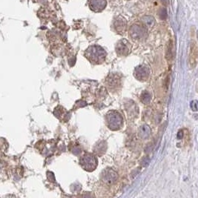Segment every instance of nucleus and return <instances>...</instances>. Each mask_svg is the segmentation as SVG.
Instances as JSON below:
<instances>
[{"instance_id": "1", "label": "nucleus", "mask_w": 198, "mask_h": 198, "mask_svg": "<svg viewBox=\"0 0 198 198\" xmlns=\"http://www.w3.org/2000/svg\"><path fill=\"white\" fill-rule=\"evenodd\" d=\"M85 56L91 63L97 65L102 63L105 60L107 54L102 47L93 45L86 50Z\"/></svg>"}, {"instance_id": "2", "label": "nucleus", "mask_w": 198, "mask_h": 198, "mask_svg": "<svg viewBox=\"0 0 198 198\" xmlns=\"http://www.w3.org/2000/svg\"><path fill=\"white\" fill-rule=\"evenodd\" d=\"M106 125L112 131H117L122 128L123 125V118L119 112L116 111H111L106 114Z\"/></svg>"}, {"instance_id": "3", "label": "nucleus", "mask_w": 198, "mask_h": 198, "mask_svg": "<svg viewBox=\"0 0 198 198\" xmlns=\"http://www.w3.org/2000/svg\"><path fill=\"white\" fill-rule=\"evenodd\" d=\"M80 163L81 166L86 171H93L97 166V160L95 156L91 154H86L80 158Z\"/></svg>"}, {"instance_id": "4", "label": "nucleus", "mask_w": 198, "mask_h": 198, "mask_svg": "<svg viewBox=\"0 0 198 198\" xmlns=\"http://www.w3.org/2000/svg\"><path fill=\"white\" fill-rule=\"evenodd\" d=\"M101 180L107 185H112L117 182L118 174L111 168H106L102 171L100 176Z\"/></svg>"}, {"instance_id": "5", "label": "nucleus", "mask_w": 198, "mask_h": 198, "mask_svg": "<svg viewBox=\"0 0 198 198\" xmlns=\"http://www.w3.org/2000/svg\"><path fill=\"white\" fill-rule=\"evenodd\" d=\"M198 61V47L195 42H191L189 48V57H188V63L190 68H194L197 65Z\"/></svg>"}, {"instance_id": "6", "label": "nucleus", "mask_w": 198, "mask_h": 198, "mask_svg": "<svg viewBox=\"0 0 198 198\" xmlns=\"http://www.w3.org/2000/svg\"><path fill=\"white\" fill-rule=\"evenodd\" d=\"M134 75L139 81H146L150 76L149 68L145 65H139L135 68Z\"/></svg>"}, {"instance_id": "7", "label": "nucleus", "mask_w": 198, "mask_h": 198, "mask_svg": "<svg viewBox=\"0 0 198 198\" xmlns=\"http://www.w3.org/2000/svg\"><path fill=\"white\" fill-rule=\"evenodd\" d=\"M131 45L125 40H122L117 42L116 45V52L121 57H125L131 52Z\"/></svg>"}, {"instance_id": "8", "label": "nucleus", "mask_w": 198, "mask_h": 198, "mask_svg": "<svg viewBox=\"0 0 198 198\" xmlns=\"http://www.w3.org/2000/svg\"><path fill=\"white\" fill-rule=\"evenodd\" d=\"M130 35L135 40H142L146 37V31L142 26L135 24L131 28Z\"/></svg>"}, {"instance_id": "9", "label": "nucleus", "mask_w": 198, "mask_h": 198, "mask_svg": "<svg viewBox=\"0 0 198 198\" xmlns=\"http://www.w3.org/2000/svg\"><path fill=\"white\" fill-rule=\"evenodd\" d=\"M106 85L109 89L114 91L118 89L119 86L121 85L120 77L117 73H111L106 79Z\"/></svg>"}, {"instance_id": "10", "label": "nucleus", "mask_w": 198, "mask_h": 198, "mask_svg": "<svg viewBox=\"0 0 198 198\" xmlns=\"http://www.w3.org/2000/svg\"><path fill=\"white\" fill-rule=\"evenodd\" d=\"M105 0H89V6L92 11L99 12L102 11L106 6Z\"/></svg>"}, {"instance_id": "11", "label": "nucleus", "mask_w": 198, "mask_h": 198, "mask_svg": "<svg viewBox=\"0 0 198 198\" xmlns=\"http://www.w3.org/2000/svg\"><path fill=\"white\" fill-rule=\"evenodd\" d=\"M107 149V144L105 141H100L96 144L94 148V151L96 154L102 155Z\"/></svg>"}, {"instance_id": "12", "label": "nucleus", "mask_w": 198, "mask_h": 198, "mask_svg": "<svg viewBox=\"0 0 198 198\" xmlns=\"http://www.w3.org/2000/svg\"><path fill=\"white\" fill-rule=\"evenodd\" d=\"M139 135L141 138L147 139L151 135V128L148 125H143L139 129Z\"/></svg>"}, {"instance_id": "13", "label": "nucleus", "mask_w": 198, "mask_h": 198, "mask_svg": "<svg viewBox=\"0 0 198 198\" xmlns=\"http://www.w3.org/2000/svg\"><path fill=\"white\" fill-rule=\"evenodd\" d=\"M125 26H126V23H125V21L123 19H121V18H118L117 20L114 22V27H115V29L117 30V31L119 33L124 31L125 30Z\"/></svg>"}, {"instance_id": "14", "label": "nucleus", "mask_w": 198, "mask_h": 198, "mask_svg": "<svg viewBox=\"0 0 198 198\" xmlns=\"http://www.w3.org/2000/svg\"><path fill=\"white\" fill-rule=\"evenodd\" d=\"M166 58L167 60H171L173 58V43L172 41H169L168 43L166 52Z\"/></svg>"}, {"instance_id": "15", "label": "nucleus", "mask_w": 198, "mask_h": 198, "mask_svg": "<svg viewBox=\"0 0 198 198\" xmlns=\"http://www.w3.org/2000/svg\"><path fill=\"white\" fill-rule=\"evenodd\" d=\"M140 99H141V102H143L144 104H148L151 99V96L149 92H148L147 91H144L140 96Z\"/></svg>"}, {"instance_id": "16", "label": "nucleus", "mask_w": 198, "mask_h": 198, "mask_svg": "<svg viewBox=\"0 0 198 198\" xmlns=\"http://www.w3.org/2000/svg\"><path fill=\"white\" fill-rule=\"evenodd\" d=\"M142 20H143V23L145 24V25L147 26H152L154 23V19L152 16H143V19H142Z\"/></svg>"}, {"instance_id": "17", "label": "nucleus", "mask_w": 198, "mask_h": 198, "mask_svg": "<svg viewBox=\"0 0 198 198\" xmlns=\"http://www.w3.org/2000/svg\"><path fill=\"white\" fill-rule=\"evenodd\" d=\"M159 16H160V19H163V20L166 19L167 16H168V14H167V10L166 8H163L160 10V11H159Z\"/></svg>"}, {"instance_id": "18", "label": "nucleus", "mask_w": 198, "mask_h": 198, "mask_svg": "<svg viewBox=\"0 0 198 198\" xmlns=\"http://www.w3.org/2000/svg\"><path fill=\"white\" fill-rule=\"evenodd\" d=\"M190 107L193 111H198V101L192 100L190 103Z\"/></svg>"}, {"instance_id": "19", "label": "nucleus", "mask_w": 198, "mask_h": 198, "mask_svg": "<svg viewBox=\"0 0 198 198\" xmlns=\"http://www.w3.org/2000/svg\"><path fill=\"white\" fill-rule=\"evenodd\" d=\"M183 136H184V133H183V130H180L178 131L177 135V137L178 140H181V139L183 138Z\"/></svg>"}, {"instance_id": "20", "label": "nucleus", "mask_w": 198, "mask_h": 198, "mask_svg": "<svg viewBox=\"0 0 198 198\" xmlns=\"http://www.w3.org/2000/svg\"><path fill=\"white\" fill-rule=\"evenodd\" d=\"M161 2H162V4L166 6L168 5V0H161Z\"/></svg>"}]
</instances>
